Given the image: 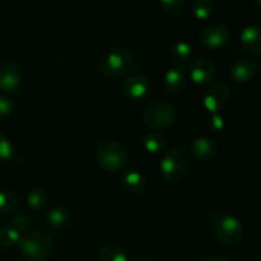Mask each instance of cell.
Wrapping results in <instances>:
<instances>
[{
	"mask_svg": "<svg viewBox=\"0 0 261 261\" xmlns=\"http://www.w3.org/2000/svg\"><path fill=\"white\" fill-rule=\"evenodd\" d=\"M121 181L125 190L132 194H142L147 188V180L143 173L137 170L125 171L121 176Z\"/></svg>",
	"mask_w": 261,
	"mask_h": 261,
	"instance_id": "cell-16",
	"label": "cell"
},
{
	"mask_svg": "<svg viewBox=\"0 0 261 261\" xmlns=\"http://www.w3.org/2000/svg\"><path fill=\"white\" fill-rule=\"evenodd\" d=\"M217 150H218V147H217L216 142L206 137L196 138L190 145L191 157L198 162L211 161L217 154Z\"/></svg>",
	"mask_w": 261,
	"mask_h": 261,
	"instance_id": "cell-14",
	"label": "cell"
},
{
	"mask_svg": "<svg viewBox=\"0 0 261 261\" xmlns=\"http://www.w3.org/2000/svg\"><path fill=\"white\" fill-rule=\"evenodd\" d=\"M13 109H14V105H13L12 99L8 98V97L0 96V120H4L8 116H10Z\"/></svg>",
	"mask_w": 261,
	"mask_h": 261,
	"instance_id": "cell-28",
	"label": "cell"
},
{
	"mask_svg": "<svg viewBox=\"0 0 261 261\" xmlns=\"http://www.w3.org/2000/svg\"><path fill=\"white\" fill-rule=\"evenodd\" d=\"M206 261H229V260L227 259L226 256H223V255L214 254V255H211V256L206 259Z\"/></svg>",
	"mask_w": 261,
	"mask_h": 261,
	"instance_id": "cell-30",
	"label": "cell"
},
{
	"mask_svg": "<svg viewBox=\"0 0 261 261\" xmlns=\"http://www.w3.org/2000/svg\"><path fill=\"white\" fill-rule=\"evenodd\" d=\"M134 261H148V260L144 259V257H137Z\"/></svg>",
	"mask_w": 261,
	"mask_h": 261,
	"instance_id": "cell-31",
	"label": "cell"
},
{
	"mask_svg": "<svg viewBox=\"0 0 261 261\" xmlns=\"http://www.w3.org/2000/svg\"><path fill=\"white\" fill-rule=\"evenodd\" d=\"M257 73V64L250 58H241L231 66V78L236 83H247L255 78Z\"/></svg>",
	"mask_w": 261,
	"mask_h": 261,
	"instance_id": "cell-13",
	"label": "cell"
},
{
	"mask_svg": "<svg viewBox=\"0 0 261 261\" xmlns=\"http://www.w3.org/2000/svg\"><path fill=\"white\" fill-rule=\"evenodd\" d=\"M177 120V110L166 99H157L145 107L143 112V122L153 132L166 129Z\"/></svg>",
	"mask_w": 261,
	"mask_h": 261,
	"instance_id": "cell-4",
	"label": "cell"
},
{
	"mask_svg": "<svg viewBox=\"0 0 261 261\" xmlns=\"http://www.w3.org/2000/svg\"><path fill=\"white\" fill-rule=\"evenodd\" d=\"M208 216L212 219L214 236L221 244L234 246L241 242L244 237V226L239 218L229 214H218L216 212H209Z\"/></svg>",
	"mask_w": 261,
	"mask_h": 261,
	"instance_id": "cell-2",
	"label": "cell"
},
{
	"mask_svg": "<svg viewBox=\"0 0 261 261\" xmlns=\"http://www.w3.org/2000/svg\"><path fill=\"white\" fill-rule=\"evenodd\" d=\"M213 3L211 0H195L191 7V12H193L194 17L196 19H206L213 13Z\"/></svg>",
	"mask_w": 261,
	"mask_h": 261,
	"instance_id": "cell-24",
	"label": "cell"
},
{
	"mask_svg": "<svg viewBox=\"0 0 261 261\" xmlns=\"http://www.w3.org/2000/svg\"><path fill=\"white\" fill-rule=\"evenodd\" d=\"M46 222L54 229H65L73 223V217L68 209L56 206L46 214Z\"/></svg>",
	"mask_w": 261,
	"mask_h": 261,
	"instance_id": "cell-17",
	"label": "cell"
},
{
	"mask_svg": "<svg viewBox=\"0 0 261 261\" xmlns=\"http://www.w3.org/2000/svg\"><path fill=\"white\" fill-rule=\"evenodd\" d=\"M209 130L213 133H221L224 129V119L218 114H213L208 121Z\"/></svg>",
	"mask_w": 261,
	"mask_h": 261,
	"instance_id": "cell-29",
	"label": "cell"
},
{
	"mask_svg": "<svg viewBox=\"0 0 261 261\" xmlns=\"http://www.w3.org/2000/svg\"><path fill=\"white\" fill-rule=\"evenodd\" d=\"M12 226L17 228L20 233L22 232H30L31 228L35 226V221L27 212L19 211L12 217Z\"/></svg>",
	"mask_w": 261,
	"mask_h": 261,
	"instance_id": "cell-23",
	"label": "cell"
},
{
	"mask_svg": "<svg viewBox=\"0 0 261 261\" xmlns=\"http://www.w3.org/2000/svg\"><path fill=\"white\" fill-rule=\"evenodd\" d=\"M190 167V157L180 148H171L165 152L160 163L162 177L170 184H177L188 175Z\"/></svg>",
	"mask_w": 261,
	"mask_h": 261,
	"instance_id": "cell-5",
	"label": "cell"
},
{
	"mask_svg": "<svg viewBox=\"0 0 261 261\" xmlns=\"http://www.w3.org/2000/svg\"><path fill=\"white\" fill-rule=\"evenodd\" d=\"M20 252L25 261H47L53 254V239L43 231H30L22 236Z\"/></svg>",
	"mask_w": 261,
	"mask_h": 261,
	"instance_id": "cell-3",
	"label": "cell"
},
{
	"mask_svg": "<svg viewBox=\"0 0 261 261\" xmlns=\"http://www.w3.org/2000/svg\"><path fill=\"white\" fill-rule=\"evenodd\" d=\"M13 155V145L5 135L0 133V162L10 160Z\"/></svg>",
	"mask_w": 261,
	"mask_h": 261,
	"instance_id": "cell-26",
	"label": "cell"
},
{
	"mask_svg": "<svg viewBox=\"0 0 261 261\" xmlns=\"http://www.w3.org/2000/svg\"><path fill=\"white\" fill-rule=\"evenodd\" d=\"M134 56L125 47H111L98 60V70L107 78H122L134 69Z\"/></svg>",
	"mask_w": 261,
	"mask_h": 261,
	"instance_id": "cell-1",
	"label": "cell"
},
{
	"mask_svg": "<svg viewBox=\"0 0 261 261\" xmlns=\"http://www.w3.org/2000/svg\"><path fill=\"white\" fill-rule=\"evenodd\" d=\"M97 163L106 172H119L127 162V153L124 145L115 139H107L97 149Z\"/></svg>",
	"mask_w": 261,
	"mask_h": 261,
	"instance_id": "cell-6",
	"label": "cell"
},
{
	"mask_svg": "<svg viewBox=\"0 0 261 261\" xmlns=\"http://www.w3.org/2000/svg\"><path fill=\"white\" fill-rule=\"evenodd\" d=\"M241 43L249 53L261 55V27L260 25H247L241 32Z\"/></svg>",
	"mask_w": 261,
	"mask_h": 261,
	"instance_id": "cell-15",
	"label": "cell"
},
{
	"mask_svg": "<svg viewBox=\"0 0 261 261\" xmlns=\"http://www.w3.org/2000/svg\"><path fill=\"white\" fill-rule=\"evenodd\" d=\"M122 94L127 99L134 102L145 101L150 97L153 91L152 83L147 78L142 75H132L127 76L122 82Z\"/></svg>",
	"mask_w": 261,
	"mask_h": 261,
	"instance_id": "cell-9",
	"label": "cell"
},
{
	"mask_svg": "<svg viewBox=\"0 0 261 261\" xmlns=\"http://www.w3.org/2000/svg\"><path fill=\"white\" fill-rule=\"evenodd\" d=\"M18 204V199L12 191L0 190V214L9 213L15 209Z\"/></svg>",
	"mask_w": 261,
	"mask_h": 261,
	"instance_id": "cell-25",
	"label": "cell"
},
{
	"mask_svg": "<svg viewBox=\"0 0 261 261\" xmlns=\"http://www.w3.org/2000/svg\"><path fill=\"white\" fill-rule=\"evenodd\" d=\"M231 37L229 27L223 22H213L205 25L199 33V42L208 50H219Z\"/></svg>",
	"mask_w": 261,
	"mask_h": 261,
	"instance_id": "cell-7",
	"label": "cell"
},
{
	"mask_svg": "<svg viewBox=\"0 0 261 261\" xmlns=\"http://www.w3.org/2000/svg\"><path fill=\"white\" fill-rule=\"evenodd\" d=\"M170 56L177 65L180 64H188L193 56V47L188 42L178 41L170 47Z\"/></svg>",
	"mask_w": 261,
	"mask_h": 261,
	"instance_id": "cell-20",
	"label": "cell"
},
{
	"mask_svg": "<svg viewBox=\"0 0 261 261\" xmlns=\"http://www.w3.org/2000/svg\"><path fill=\"white\" fill-rule=\"evenodd\" d=\"M22 240V233L13 226H5L0 228V245L4 247H13Z\"/></svg>",
	"mask_w": 261,
	"mask_h": 261,
	"instance_id": "cell-22",
	"label": "cell"
},
{
	"mask_svg": "<svg viewBox=\"0 0 261 261\" xmlns=\"http://www.w3.org/2000/svg\"><path fill=\"white\" fill-rule=\"evenodd\" d=\"M231 98V91L224 83H212L203 96V105L206 111L218 114L228 105Z\"/></svg>",
	"mask_w": 261,
	"mask_h": 261,
	"instance_id": "cell-8",
	"label": "cell"
},
{
	"mask_svg": "<svg viewBox=\"0 0 261 261\" xmlns=\"http://www.w3.org/2000/svg\"><path fill=\"white\" fill-rule=\"evenodd\" d=\"M189 75L191 81L198 86H208L213 83L217 75L214 64L208 59H196L189 64Z\"/></svg>",
	"mask_w": 261,
	"mask_h": 261,
	"instance_id": "cell-10",
	"label": "cell"
},
{
	"mask_svg": "<svg viewBox=\"0 0 261 261\" xmlns=\"http://www.w3.org/2000/svg\"><path fill=\"white\" fill-rule=\"evenodd\" d=\"M28 206L32 211H41L45 208L48 203V194L43 188H33L30 193L27 194Z\"/></svg>",
	"mask_w": 261,
	"mask_h": 261,
	"instance_id": "cell-21",
	"label": "cell"
},
{
	"mask_svg": "<svg viewBox=\"0 0 261 261\" xmlns=\"http://www.w3.org/2000/svg\"><path fill=\"white\" fill-rule=\"evenodd\" d=\"M255 3H256V5L259 8H261V0H255Z\"/></svg>",
	"mask_w": 261,
	"mask_h": 261,
	"instance_id": "cell-32",
	"label": "cell"
},
{
	"mask_svg": "<svg viewBox=\"0 0 261 261\" xmlns=\"http://www.w3.org/2000/svg\"><path fill=\"white\" fill-rule=\"evenodd\" d=\"M167 138L160 132H149L143 138V147H144V149L147 152L153 153V154L163 152L166 147H167Z\"/></svg>",
	"mask_w": 261,
	"mask_h": 261,
	"instance_id": "cell-18",
	"label": "cell"
},
{
	"mask_svg": "<svg viewBox=\"0 0 261 261\" xmlns=\"http://www.w3.org/2000/svg\"><path fill=\"white\" fill-rule=\"evenodd\" d=\"M186 2L188 0H160L161 7L163 8L165 10L171 13L178 12L180 9H182L185 7Z\"/></svg>",
	"mask_w": 261,
	"mask_h": 261,
	"instance_id": "cell-27",
	"label": "cell"
},
{
	"mask_svg": "<svg viewBox=\"0 0 261 261\" xmlns=\"http://www.w3.org/2000/svg\"><path fill=\"white\" fill-rule=\"evenodd\" d=\"M188 64H180L173 68L168 69L167 73L163 76V87L166 92L172 94H177L182 92L186 87V74H188Z\"/></svg>",
	"mask_w": 261,
	"mask_h": 261,
	"instance_id": "cell-12",
	"label": "cell"
},
{
	"mask_svg": "<svg viewBox=\"0 0 261 261\" xmlns=\"http://www.w3.org/2000/svg\"><path fill=\"white\" fill-rule=\"evenodd\" d=\"M22 83V73L14 61H0V91L12 93L20 87Z\"/></svg>",
	"mask_w": 261,
	"mask_h": 261,
	"instance_id": "cell-11",
	"label": "cell"
},
{
	"mask_svg": "<svg viewBox=\"0 0 261 261\" xmlns=\"http://www.w3.org/2000/svg\"><path fill=\"white\" fill-rule=\"evenodd\" d=\"M99 261H129L127 254L116 244H106L98 252Z\"/></svg>",
	"mask_w": 261,
	"mask_h": 261,
	"instance_id": "cell-19",
	"label": "cell"
}]
</instances>
